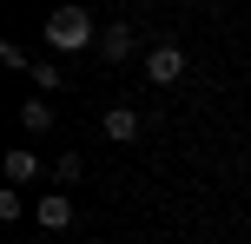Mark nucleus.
Segmentation results:
<instances>
[{
	"mask_svg": "<svg viewBox=\"0 0 251 244\" xmlns=\"http://www.w3.org/2000/svg\"><path fill=\"white\" fill-rule=\"evenodd\" d=\"M47 46L53 53H86L93 46V13L86 7H53L47 13Z\"/></svg>",
	"mask_w": 251,
	"mask_h": 244,
	"instance_id": "obj_1",
	"label": "nucleus"
},
{
	"mask_svg": "<svg viewBox=\"0 0 251 244\" xmlns=\"http://www.w3.org/2000/svg\"><path fill=\"white\" fill-rule=\"evenodd\" d=\"M146 79L152 86H178V79H185V46H172V40L146 46Z\"/></svg>",
	"mask_w": 251,
	"mask_h": 244,
	"instance_id": "obj_2",
	"label": "nucleus"
},
{
	"mask_svg": "<svg viewBox=\"0 0 251 244\" xmlns=\"http://www.w3.org/2000/svg\"><path fill=\"white\" fill-rule=\"evenodd\" d=\"M40 172H47V158H40L33 145H13V152H7V185H13V192H26Z\"/></svg>",
	"mask_w": 251,
	"mask_h": 244,
	"instance_id": "obj_3",
	"label": "nucleus"
},
{
	"mask_svg": "<svg viewBox=\"0 0 251 244\" xmlns=\"http://www.w3.org/2000/svg\"><path fill=\"white\" fill-rule=\"evenodd\" d=\"M139 53V40H132V26L113 20V26H100V60H132Z\"/></svg>",
	"mask_w": 251,
	"mask_h": 244,
	"instance_id": "obj_4",
	"label": "nucleus"
},
{
	"mask_svg": "<svg viewBox=\"0 0 251 244\" xmlns=\"http://www.w3.org/2000/svg\"><path fill=\"white\" fill-rule=\"evenodd\" d=\"M139 132H146V119H139V106H113V112H106V139H119V145H132Z\"/></svg>",
	"mask_w": 251,
	"mask_h": 244,
	"instance_id": "obj_5",
	"label": "nucleus"
},
{
	"mask_svg": "<svg viewBox=\"0 0 251 244\" xmlns=\"http://www.w3.org/2000/svg\"><path fill=\"white\" fill-rule=\"evenodd\" d=\"M40 224H47V231H66V224H73V198L47 192V198H40Z\"/></svg>",
	"mask_w": 251,
	"mask_h": 244,
	"instance_id": "obj_6",
	"label": "nucleus"
},
{
	"mask_svg": "<svg viewBox=\"0 0 251 244\" xmlns=\"http://www.w3.org/2000/svg\"><path fill=\"white\" fill-rule=\"evenodd\" d=\"M20 132H53V106L40 99V92H33L26 106H20Z\"/></svg>",
	"mask_w": 251,
	"mask_h": 244,
	"instance_id": "obj_7",
	"label": "nucleus"
},
{
	"mask_svg": "<svg viewBox=\"0 0 251 244\" xmlns=\"http://www.w3.org/2000/svg\"><path fill=\"white\" fill-rule=\"evenodd\" d=\"M79 172H86V165H79V152H60V158H53V185H60V192H66V185H79Z\"/></svg>",
	"mask_w": 251,
	"mask_h": 244,
	"instance_id": "obj_8",
	"label": "nucleus"
},
{
	"mask_svg": "<svg viewBox=\"0 0 251 244\" xmlns=\"http://www.w3.org/2000/svg\"><path fill=\"white\" fill-rule=\"evenodd\" d=\"M53 86H60V66H53V60H33V92H53Z\"/></svg>",
	"mask_w": 251,
	"mask_h": 244,
	"instance_id": "obj_9",
	"label": "nucleus"
},
{
	"mask_svg": "<svg viewBox=\"0 0 251 244\" xmlns=\"http://www.w3.org/2000/svg\"><path fill=\"white\" fill-rule=\"evenodd\" d=\"M0 218H7V224L26 218V205H20V192H13V185H0Z\"/></svg>",
	"mask_w": 251,
	"mask_h": 244,
	"instance_id": "obj_10",
	"label": "nucleus"
},
{
	"mask_svg": "<svg viewBox=\"0 0 251 244\" xmlns=\"http://www.w3.org/2000/svg\"><path fill=\"white\" fill-rule=\"evenodd\" d=\"M0 60H7V66H20V73H33V60H26V53L13 46V40H0Z\"/></svg>",
	"mask_w": 251,
	"mask_h": 244,
	"instance_id": "obj_11",
	"label": "nucleus"
}]
</instances>
